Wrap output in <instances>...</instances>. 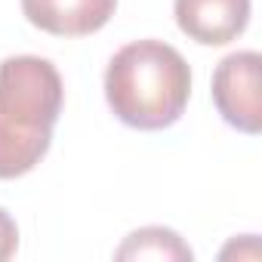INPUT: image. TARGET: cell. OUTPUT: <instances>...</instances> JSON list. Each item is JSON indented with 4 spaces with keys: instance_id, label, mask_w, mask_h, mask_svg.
Instances as JSON below:
<instances>
[{
    "instance_id": "obj_1",
    "label": "cell",
    "mask_w": 262,
    "mask_h": 262,
    "mask_svg": "<svg viewBox=\"0 0 262 262\" xmlns=\"http://www.w3.org/2000/svg\"><path fill=\"white\" fill-rule=\"evenodd\" d=\"M65 83L50 59L10 56L0 62V179L31 173L53 142Z\"/></svg>"
},
{
    "instance_id": "obj_2",
    "label": "cell",
    "mask_w": 262,
    "mask_h": 262,
    "mask_svg": "<svg viewBox=\"0 0 262 262\" xmlns=\"http://www.w3.org/2000/svg\"><path fill=\"white\" fill-rule=\"evenodd\" d=\"M191 96V68L164 40L145 37L120 47L105 71V99L114 117L133 129L173 126Z\"/></svg>"
},
{
    "instance_id": "obj_3",
    "label": "cell",
    "mask_w": 262,
    "mask_h": 262,
    "mask_svg": "<svg viewBox=\"0 0 262 262\" xmlns=\"http://www.w3.org/2000/svg\"><path fill=\"white\" fill-rule=\"evenodd\" d=\"M259 53L241 50L225 56L213 71V102L222 120L247 136L262 129V99H259Z\"/></svg>"
},
{
    "instance_id": "obj_4",
    "label": "cell",
    "mask_w": 262,
    "mask_h": 262,
    "mask_svg": "<svg viewBox=\"0 0 262 262\" xmlns=\"http://www.w3.org/2000/svg\"><path fill=\"white\" fill-rule=\"evenodd\" d=\"M176 25L204 47H222L244 34L250 0H176Z\"/></svg>"
},
{
    "instance_id": "obj_5",
    "label": "cell",
    "mask_w": 262,
    "mask_h": 262,
    "mask_svg": "<svg viewBox=\"0 0 262 262\" xmlns=\"http://www.w3.org/2000/svg\"><path fill=\"white\" fill-rule=\"evenodd\" d=\"M117 0H22L25 19L56 37H86L108 25Z\"/></svg>"
},
{
    "instance_id": "obj_6",
    "label": "cell",
    "mask_w": 262,
    "mask_h": 262,
    "mask_svg": "<svg viewBox=\"0 0 262 262\" xmlns=\"http://www.w3.org/2000/svg\"><path fill=\"white\" fill-rule=\"evenodd\" d=\"M117 259H191V247L173 231L161 225H148L133 231L114 253Z\"/></svg>"
},
{
    "instance_id": "obj_7",
    "label": "cell",
    "mask_w": 262,
    "mask_h": 262,
    "mask_svg": "<svg viewBox=\"0 0 262 262\" xmlns=\"http://www.w3.org/2000/svg\"><path fill=\"white\" fill-rule=\"evenodd\" d=\"M16 247H19V228L13 222V216L0 207V262L10 259L16 253Z\"/></svg>"
}]
</instances>
